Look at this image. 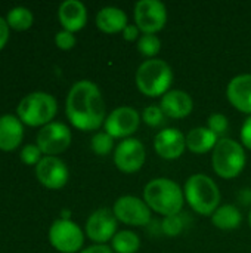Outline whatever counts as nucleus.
<instances>
[{"instance_id":"9","label":"nucleus","mask_w":251,"mask_h":253,"mask_svg":"<svg viewBox=\"0 0 251 253\" xmlns=\"http://www.w3.org/2000/svg\"><path fill=\"white\" fill-rule=\"evenodd\" d=\"M112 212L115 218L133 227H145L151 222V209L145 200L135 196H123L114 203Z\"/></svg>"},{"instance_id":"32","label":"nucleus","mask_w":251,"mask_h":253,"mask_svg":"<svg viewBox=\"0 0 251 253\" xmlns=\"http://www.w3.org/2000/svg\"><path fill=\"white\" fill-rule=\"evenodd\" d=\"M241 142L244 147L251 150V116L246 119L243 127H241Z\"/></svg>"},{"instance_id":"28","label":"nucleus","mask_w":251,"mask_h":253,"mask_svg":"<svg viewBox=\"0 0 251 253\" xmlns=\"http://www.w3.org/2000/svg\"><path fill=\"white\" fill-rule=\"evenodd\" d=\"M142 119L146 125H149L152 127H158L166 122V114L163 113L160 105H149L143 110Z\"/></svg>"},{"instance_id":"35","label":"nucleus","mask_w":251,"mask_h":253,"mask_svg":"<svg viewBox=\"0 0 251 253\" xmlns=\"http://www.w3.org/2000/svg\"><path fill=\"white\" fill-rule=\"evenodd\" d=\"M80 253H112V249L107 245H93L87 249H83Z\"/></svg>"},{"instance_id":"1","label":"nucleus","mask_w":251,"mask_h":253,"mask_svg":"<svg viewBox=\"0 0 251 253\" xmlns=\"http://www.w3.org/2000/svg\"><path fill=\"white\" fill-rule=\"evenodd\" d=\"M65 113L71 125L80 130H96L105 123V101L96 83L90 80L74 83L67 96Z\"/></svg>"},{"instance_id":"10","label":"nucleus","mask_w":251,"mask_h":253,"mask_svg":"<svg viewBox=\"0 0 251 253\" xmlns=\"http://www.w3.org/2000/svg\"><path fill=\"white\" fill-rule=\"evenodd\" d=\"M71 144V130L61 122H52L43 126L37 133V147L43 154L55 156L65 151Z\"/></svg>"},{"instance_id":"4","label":"nucleus","mask_w":251,"mask_h":253,"mask_svg":"<svg viewBox=\"0 0 251 253\" xmlns=\"http://www.w3.org/2000/svg\"><path fill=\"white\" fill-rule=\"evenodd\" d=\"M172 82V67L163 59H146L139 65L136 71L138 89L149 98L163 96L167 93Z\"/></svg>"},{"instance_id":"26","label":"nucleus","mask_w":251,"mask_h":253,"mask_svg":"<svg viewBox=\"0 0 251 253\" xmlns=\"http://www.w3.org/2000/svg\"><path fill=\"white\" fill-rule=\"evenodd\" d=\"M92 150L98 156H107L114 147V138L107 132H98L92 138Z\"/></svg>"},{"instance_id":"5","label":"nucleus","mask_w":251,"mask_h":253,"mask_svg":"<svg viewBox=\"0 0 251 253\" xmlns=\"http://www.w3.org/2000/svg\"><path fill=\"white\" fill-rule=\"evenodd\" d=\"M56 111V99L47 92H31L25 95L16 107L19 120L28 126H46L52 123Z\"/></svg>"},{"instance_id":"8","label":"nucleus","mask_w":251,"mask_h":253,"mask_svg":"<svg viewBox=\"0 0 251 253\" xmlns=\"http://www.w3.org/2000/svg\"><path fill=\"white\" fill-rule=\"evenodd\" d=\"M167 21V9L160 0H139L135 6V22L143 34H155Z\"/></svg>"},{"instance_id":"11","label":"nucleus","mask_w":251,"mask_h":253,"mask_svg":"<svg viewBox=\"0 0 251 253\" xmlns=\"http://www.w3.org/2000/svg\"><path fill=\"white\" fill-rule=\"evenodd\" d=\"M141 123L139 113L132 107H118L112 110L108 117L105 119L104 127L108 135L112 138H130L133 135Z\"/></svg>"},{"instance_id":"33","label":"nucleus","mask_w":251,"mask_h":253,"mask_svg":"<svg viewBox=\"0 0 251 253\" xmlns=\"http://www.w3.org/2000/svg\"><path fill=\"white\" fill-rule=\"evenodd\" d=\"M139 36H141V30L138 28L136 24H129L124 30H123V37L129 42H133V40H139Z\"/></svg>"},{"instance_id":"3","label":"nucleus","mask_w":251,"mask_h":253,"mask_svg":"<svg viewBox=\"0 0 251 253\" xmlns=\"http://www.w3.org/2000/svg\"><path fill=\"white\" fill-rule=\"evenodd\" d=\"M183 194L191 209L204 216H212L220 203L217 184L204 173L189 176L185 184Z\"/></svg>"},{"instance_id":"2","label":"nucleus","mask_w":251,"mask_h":253,"mask_svg":"<svg viewBox=\"0 0 251 253\" xmlns=\"http://www.w3.org/2000/svg\"><path fill=\"white\" fill-rule=\"evenodd\" d=\"M143 200L151 211L172 216L180 213L185 202V194L179 184L167 178H157L146 184L143 190Z\"/></svg>"},{"instance_id":"19","label":"nucleus","mask_w":251,"mask_h":253,"mask_svg":"<svg viewBox=\"0 0 251 253\" xmlns=\"http://www.w3.org/2000/svg\"><path fill=\"white\" fill-rule=\"evenodd\" d=\"M24 136V127L19 117L13 114L0 116V150L12 151L15 150Z\"/></svg>"},{"instance_id":"18","label":"nucleus","mask_w":251,"mask_h":253,"mask_svg":"<svg viewBox=\"0 0 251 253\" xmlns=\"http://www.w3.org/2000/svg\"><path fill=\"white\" fill-rule=\"evenodd\" d=\"M58 16L64 30L75 33L81 30L87 22V9L78 0H65L59 6Z\"/></svg>"},{"instance_id":"13","label":"nucleus","mask_w":251,"mask_h":253,"mask_svg":"<svg viewBox=\"0 0 251 253\" xmlns=\"http://www.w3.org/2000/svg\"><path fill=\"white\" fill-rule=\"evenodd\" d=\"M117 218L108 208L95 211L86 222V234L96 245H105L117 234Z\"/></svg>"},{"instance_id":"12","label":"nucleus","mask_w":251,"mask_h":253,"mask_svg":"<svg viewBox=\"0 0 251 253\" xmlns=\"http://www.w3.org/2000/svg\"><path fill=\"white\" fill-rule=\"evenodd\" d=\"M146 159L143 144L136 138L123 139L114 153V163L118 170L124 173H135L138 172Z\"/></svg>"},{"instance_id":"36","label":"nucleus","mask_w":251,"mask_h":253,"mask_svg":"<svg viewBox=\"0 0 251 253\" xmlns=\"http://www.w3.org/2000/svg\"><path fill=\"white\" fill-rule=\"evenodd\" d=\"M238 199L243 205L249 206L251 205V188H244L240 194H238Z\"/></svg>"},{"instance_id":"21","label":"nucleus","mask_w":251,"mask_h":253,"mask_svg":"<svg viewBox=\"0 0 251 253\" xmlns=\"http://www.w3.org/2000/svg\"><path fill=\"white\" fill-rule=\"evenodd\" d=\"M186 139V148L194 153V154H206L212 150H215L219 136L216 133H213L207 126H200V127H194L192 130H189V133L185 136Z\"/></svg>"},{"instance_id":"14","label":"nucleus","mask_w":251,"mask_h":253,"mask_svg":"<svg viewBox=\"0 0 251 253\" xmlns=\"http://www.w3.org/2000/svg\"><path fill=\"white\" fill-rule=\"evenodd\" d=\"M36 176L46 188L59 190L67 184L70 172L67 165L56 156H44L36 166Z\"/></svg>"},{"instance_id":"27","label":"nucleus","mask_w":251,"mask_h":253,"mask_svg":"<svg viewBox=\"0 0 251 253\" xmlns=\"http://www.w3.org/2000/svg\"><path fill=\"white\" fill-rule=\"evenodd\" d=\"M183 228H185V218L182 216V213L166 216L164 221L161 222V230L169 237H176L183 231Z\"/></svg>"},{"instance_id":"15","label":"nucleus","mask_w":251,"mask_h":253,"mask_svg":"<svg viewBox=\"0 0 251 253\" xmlns=\"http://www.w3.org/2000/svg\"><path fill=\"white\" fill-rule=\"evenodd\" d=\"M154 148L161 159L166 160L179 159L186 148L185 135L175 127L163 129L154 138Z\"/></svg>"},{"instance_id":"22","label":"nucleus","mask_w":251,"mask_h":253,"mask_svg":"<svg viewBox=\"0 0 251 253\" xmlns=\"http://www.w3.org/2000/svg\"><path fill=\"white\" fill-rule=\"evenodd\" d=\"M243 215L240 209L234 205H223L219 206L215 213L212 215V222L216 228L223 230V231H231L237 230L241 225Z\"/></svg>"},{"instance_id":"23","label":"nucleus","mask_w":251,"mask_h":253,"mask_svg":"<svg viewBox=\"0 0 251 253\" xmlns=\"http://www.w3.org/2000/svg\"><path fill=\"white\" fill-rule=\"evenodd\" d=\"M112 251L117 253H136L141 248V239L136 233L123 230L118 231L111 240Z\"/></svg>"},{"instance_id":"24","label":"nucleus","mask_w":251,"mask_h":253,"mask_svg":"<svg viewBox=\"0 0 251 253\" xmlns=\"http://www.w3.org/2000/svg\"><path fill=\"white\" fill-rule=\"evenodd\" d=\"M6 21H7V25L12 27L13 30L22 31L33 25L34 16L30 9H27L24 6H15L7 12Z\"/></svg>"},{"instance_id":"6","label":"nucleus","mask_w":251,"mask_h":253,"mask_svg":"<svg viewBox=\"0 0 251 253\" xmlns=\"http://www.w3.org/2000/svg\"><path fill=\"white\" fill-rule=\"evenodd\" d=\"M212 165L220 178L232 179L246 166V151L240 142L231 138H220L212 153Z\"/></svg>"},{"instance_id":"16","label":"nucleus","mask_w":251,"mask_h":253,"mask_svg":"<svg viewBox=\"0 0 251 253\" xmlns=\"http://www.w3.org/2000/svg\"><path fill=\"white\" fill-rule=\"evenodd\" d=\"M160 107L166 114V117L185 119L191 114L194 108V101L188 92L180 89H173L161 96Z\"/></svg>"},{"instance_id":"29","label":"nucleus","mask_w":251,"mask_h":253,"mask_svg":"<svg viewBox=\"0 0 251 253\" xmlns=\"http://www.w3.org/2000/svg\"><path fill=\"white\" fill-rule=\"evenodd\" d=\"M207 127L216 133L217 136H223L229 127V122H228V117L225 114H220V113H215L209 117V122H207Z\"/></svg>"},{"instance_id":"34","label":"nucleus","mask_w":251,"mask_h":253,"mask_svg":"<svg viewBox=\"0 0 251 253\" xmlns=\"http://www.w3.org/2000/svg\"><path fill=\"white\" fill-rule=\"evenodd\" d=\"M7 40H9V25L7 21L0 16V50L4 47Z\"/></svg>"},{"instance_id":"31","label":"nucleus","mask_w":251,"mask_h":253,"mask_svg":"<svg viewBox=\"0 0 251 253\" xmlns=\"http://www.w3.org/2000/svg\"><path fill=\"white\" fill-rule=\"evenodd\" d=\"M55 43L59 49L62 50H70L74 47L75 44V37H74V33H70L67 30H62V31H58L56 36H55Z\"/></svg>"},{"instance_id":"25","label":"nucleus","mask_w":251,"mask_h":253,"mask_svg":"<svg viewBox=\"0 0 251 253\" xmlns=\"http://www.w3.org/2000/svg\"><path fill=\"white\" fill-rule=\"evenodd\" d=\"M161 49V42L155 34H142L138 40V50L148 58L155 56Z\"/></svg>"},{"instance_id":"17","label":"nucleus","mask_w":251,"mask_h":253,"mask_svg":"<svg viewBox=\"0 0 251 253\" xmlns=\"http://www.w3.org/2000/svg\"><path fill=\"white\" fill-rule=\"evenodd\" d=\"M226 96L238 111L251 116V74L235 76L226 87Z\"/></svg>"},{"instance_id":"20","label":"nucleus","mask_w":251,"mask_h":253,"mask_svg":"<svg viewBox=\"0 0 251 253\" xmlns=\"http://www.w3.org/2000/svg\"><path fill=\"white\" fill-rule=\"evenodd\" d=\"M96 25L101 31L107 34L123 33V30L129 25L127 15L123 9L115 6H105L96 15Z\"/></svg>"},{"instance_id":"30","label":"nucleus","mask_w":251,"mask_h":253,"mask_svg":"<svg viewBox=\"0 0 251 253\" xmlns=\"http://www.w3.org/2000/svg\"><path fill=\"white\" fill-rule=\"evenodd\" d=\"M19 157L25 165H38V162L43 159L41 157V150L34 144L24 145L21 153H19Z\"/></svg>"},{"instance_id":"7","label":"nucleus","mask_w":251,"mask_h":253,"mask_svg":"<svg viewBox=\"0 0 251 253\" xmlns=\"http://www.w3.org/2000/svg\"><path fill=\"white\" fill-rule=\"evenodd\" d=\"M50 245L62 253L78 252L84 243L81 228L70 219H56L49 230Z\"/></svg>"},{"instance_id":"37","label":"nucleus","mask_w":251,"mask_h":253,"mask_svg":"<svg viewBox=\"0 0 251 253\" xmlns=\"http://www.w3.org/2000/svg\"><path fill=\"white\" fill-rule=\"evenodd\" d=\"M249 222H250V227H251V209H250V215H249Z\"/></svg>"}]
</instances>
